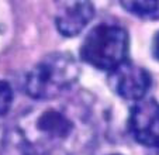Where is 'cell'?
<instances>
[{
	"mask_svg": "<svg viewBox=\"0 0 159 155\" xmlns=\"http://www.w3.org/2000/svg\"><path fill=\"white\" fill-rule=\"evenodd\" d=\"M151 155H159V147L155 149H152V151H151Z\"/></svg>",
	"mask_w": 159,
	"mask_h": 155,
	"instance_id": "cell-11",
	"label": "cell"
},
{
	"mask_svg": "<svg viewBox=\"0 0 159 155\" xmlns=\"http://www.w3.org/2000/svg\"><path fill=\"white\" fill-rule=\"evenodd\" d=\"M107 155H121V154H107Z\"/></svg>",
	"mask_w": 159,
	"mask_h": 155,
	"instance_id": "cell-12",
	"label": "cell"
},
{
	"mask_svg": "<svg viewBox=\"0 0 159 155\" xmlns=\"http://www.w3.org/2000/svg\"><path fill=\"white\" fill-rule=\"evenodd\" d=\"M14 103V90L4 79H0V117L10 113Z\"/></svg>",
	"mask_w": 159,
	"mask_h": 155,
	"instance_id": "cell-9",
	"label": "cell"
},
{
	"mask_svg": "<svg viewBox=\"0 0 159 155\" xmlns=\"http://www.w3.org/2000/svg\"><path fill=\"white\" fill-rule=\"evenodd\" d=\"M80 78V66L69 52L54 51L42 57L24 79V92L38 101L54 100L70 90Z\"/></svg>",
	"mask_w": 159,
	"mask_h": 155,
	"instance_id": "cell-1",
	"label": "cell"
},
{
	"mask_svg": "<svg viewBox=\"0 0 159 155\" xmlns=\"http://www.w3.org/2000/svg\"><path fill=\"white\" fill-rule=\"evenodd\" d=\"M151 54L159 62V30L152 37V42H151Z\"/></svg>",
	"mask_w": 159,
	"mask_h": 155,
	"instance_id": "cell-10",
	"label": "cell"
},
{
	"mask_svg": "<svg viewBox=\"0 0 159 155\" xmlns=\"http://www.w3.org/2000/svg\"><path fill=\"white\" fill-rule=\"evenodd\" d=\"M107 82L111 92L117 97L138 103L147 99L152 89L153 78L147 68L128 61L116 71L110 72L107 75Z\"/></svg>",
	"mask_w": 159,
	"mask_h": 155,
	"instance_id": "cell-3",
	"label": "cell"
},
{
	"mask_svg": "<svg viewBox=\"0 0 159 155\" xmlns=\"http://www.w3.org/2000/svg\"><path fill=\"white\" fill-rule=\"evenodd\" d=\"M120 7L125 13L139 20H159V0H127L120 2Z\"/></svg>",
	"mask_w": 159,
	"mask_h": 155,
	"instance_id": "cell-8",
	"label": "cell"
},
{
	"mask_svg": "<svg viewBox=\"0 0 159 155\" xmlns=\"http://www.w3.org/2000/svg\"><path fill=\"white\" fill-rule=\"evenodd\" d=\"M131 37L124 26L100 23L92 27L79 47V59L100 72L116 71L129 61Z\"/></svg>",
	"mask_w": 159,
	"mask_h": 155,
	"instance_id": "cell-2",
	"label": "cell"
},
{
	"mask_svg": "<svg viewBox=\"0 0 159 155\" xmlns=\"http://www.w3.org/2000/svg\"><path fill=\"white\" fill-rule=\"evenodd\" d=\"M127 128L137 144L152 149L159 147V101L144 99L134 103L128 111Z\"/></svg>",
	"mask_w": 159,
	"mask_h": 155,
	"instance_id": "cell-4",
	"label": "cell"
},
{
	"mask_svg": "<svg viewBox=\"0 0 159 155\" xmlns=\"http://www.w3.org/2000/svg\"><path fill=\"white\" fill-rule=\"evenodd\" d=\"M35 128L45 140L65 141L72 135L75 123L58 109H47L37 117Z\"/></svg>",
	"mask_w": 159,
	"mask_h": 155,
	"instance_id": "cell-6",
	"label": "cell"
},
{
	"mask_svg": "<svg viewBox=\"0 0 159 155\" xmlns=\"http://www.w3.org/2000/svg\"><path fill=\"white\" fill-rule=\"evenodd\" d=\"M96 17V6L92 2L62 3L55 14L54 24L58 34L63 38L80 35Z\"/></svg>",
	"mask_w": 159,
	"mask_h": 155,
	"instance_id": "cell-5",
	"label": "cell"
},
{
	"mask_svg": "<svg viewBox=\"0 0 159 155\" xmlns=\"http://www.w3.org/2000/svg\"><path fill=\"white\" fill-rule=\"evenodd\" d=\"M0 155H34L33 144L20 128L7 130L0 141Z\"/></svg>",
	"mask_w": 159,
	"mask_h": 155,
	"instance_id": "cell-7",
	"label": "cell"
}]
</instances>
